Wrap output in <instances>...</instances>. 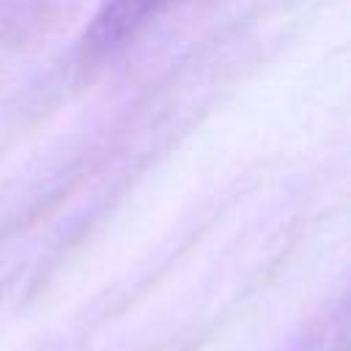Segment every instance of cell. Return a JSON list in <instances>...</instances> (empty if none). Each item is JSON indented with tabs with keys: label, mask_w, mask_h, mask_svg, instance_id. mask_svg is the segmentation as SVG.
I'll use <instances>...</instances> for the list:
<instances>
[{
	"label": "cell",
	"mask_w": 351,
	"mask_h": 351,
	"mask_svg": "<svg viewBox=\"0 0 351 351\" xmlns=\"http://www.w3.org/2000/svg\"><path fill=\"white\" fill-rule=\"evenodd\" d=\"M178 3L181 0H101L77 41V60L82 66L112 60Z\"/></svg>",
	"instance_id": "6da1fadb"
}]
</instances>
